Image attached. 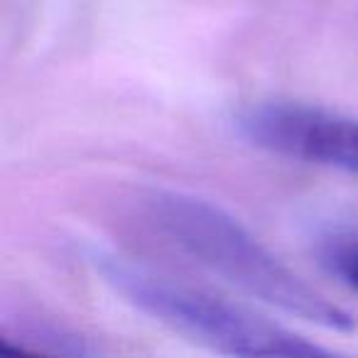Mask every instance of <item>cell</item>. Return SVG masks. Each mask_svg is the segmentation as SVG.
Listing matches in <instances>:
<instances>
[{"instance_id":"cell-1","label":"cell","mask_w":358,"mask_h":358,"mask_svg":"<svg viewBox=\"0 0 358 358\" xmlns=\"http://www.w3.org/2000/svg\"><path fill=\"white\" fill-rule=\"evenodd\" d=\"M145 216L159 236L209 273L292 317L334 331H351L353 319L282 265L224 209L182 192H150Z\"/></svg>"},{"instance_id":"cell-2","label":"cell","mask_w":358,"mask_h":358,"mask_svg":"<svg viewBox=\"0 0 358 358\" xmlns=\"http://www.w3.org/2000/svg\"><path fill=\"white\" fill-rule=\"evenodd\" d=\"M115 294L148 317L229 356H327V348L255 317L248 309L174 282L152 270L103 250L89 255Z\"/></svg>"},{"instance_id":"cell-3","label":"cell","mask_w":358,"mask_h":358,"mask_svg":"<svg viewBox=\"0 0 358 358\" xmlns=\"http://www.w3.org/2000/svg\"><path fill=\"white\" fill-rule=\"evenodd\" d=\"M253 145L285 157L358 174V120L299 103H260L238 113Z\"/></svg>"},{"instance_id":"cell-4","label":"cell","mask_w":358,"mask_h":358,"mask_svg":"<svg viewBox=\"0 0 358 358\" xmlns=\"http://www.w3.org/2000/svg\"><path fill=\"white\" fill-rule=\"evenodd\" d=\"M324 263L329 265L334 275L343 280L346 285H351L353 289H358V245H334L331 250H327Z\"/></svg>"}]
</instances>
